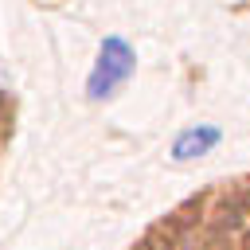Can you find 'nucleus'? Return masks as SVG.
Wrapping results in <instances>:
<instances>
[{
    "instance_id": "obj_1",
    "label": "nucleus",
    "mask_w": 250,
    "mask_h": 250,
    "mask_svg": "<svg viewBox=\"0 0 250 250\" xmlns=\"http://www.w3.org/2000/svg\"><path fill=\"white\" fill-rule=\"evenodd\" d=\"M133 62H137L133 47H129L121 35H105V39H102V47H98L94 70H90V78H86V94H90L94 102L109 98V94H113V90L133 74Z\"/></svg>"
},
{
    "instance_id": "obj_2",
    "label": "nucleus",
    "mask_w": 250,
    "mask_h": 250,
    "mask_svg": "<svg viewBox=\"0 0 250 250\" xmlns=\"http://www.w3.org/2000/svg\"><path fill=\"white\" fill-rule=\"evenodd\" d=\"M219 141H223V129H215V125H191V129H184V133L172 141V156H176V160H199V156L211 152Z\"/></svg>"
}]
</instances>
